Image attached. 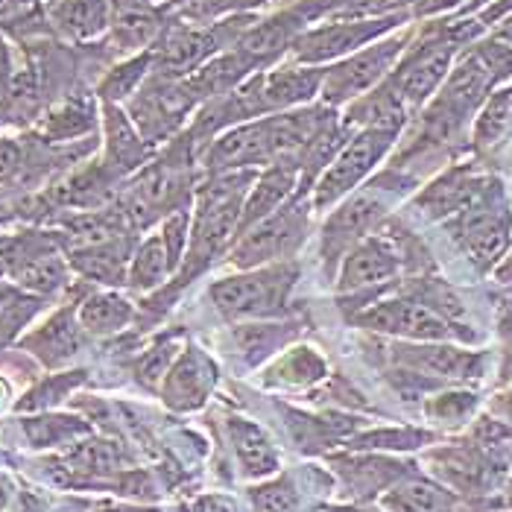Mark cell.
<instances>
[{"mask_svg": "<svg viewBox=\"0 0 512 512\" xmlns=\"http://www.w3.org/2000/svg\"><path fill=\"white\" fill-rule=\"evenodd\" d=\"M305 223H308L305 194H293L290 205L278 208L270 217L243 229V237L235 243L229 261L240 270H255V267H264L270 261H281L302 243Z\"/></svg>", "mask_w": 512, "mask_h": 512, "instance_id": "5b68a950", "label": "cell"}, {"mask_svg": "<svg viewBox=\"0 0 512 512\" xmlns=\"http://www.w3.org/2000/svg\"><path fill=\"white\" fill-rule=\"evenodd\" d=\"M501 39L512 41V18L507 21V24H504V27H501Z\"/></svg>", "mask_w": 512, "mask_h": 512, "instance_id": "7bdbcfd3", "label": "cell"}, {"mask_svg": "<svg viewBox=\"0 0 512 512\" xmlns=\"http://www.w3.org/2000/svg\"><path fill=\"white\" fill-rule=\"evenodd\" d=\"M27 346H30L44 363H50V366L65 363L68 357L77 355L79 346H82V337H79V328L74 325V319H71V311H62V314L53 316L41 331H36V334L27 340Z\"/></svg>", "mask_w": 512, "mask_h": 512, "instance_id": "603a6c76", "label": "cell"}, {"mask_svg": "<svg viewBox=\"0 0 512 512\" xmlns=\"http://www.w3.org/2000/svg\"><path fill=\"white\" fill-rule=\"evenodd\" d=\"M164 24L156 6H132V9H115L112 21V41L120 53H144L150 50L161 36Z\"/></svg>", "mask_w": 512, "mask_h": 512, "instance_id": "d6986e66", "label": "cell"}, {"mask_svg": "<svg viewBox=\"0 0 512 512\" xmlns=\"http://www.w3.org/2000/svg\"><path fill=\"white\" fill-rule=\"evenodd\" d=\"M214 384H217V366L197 349H188L176 360V366L167 372L164 404L179 410V413L199 410Z\"/></svg>", "mask_w": 512, "mask_h": 512, "instance_id": "9a60e30c", "label": "cell"}, {"mask_svg": "<svg viewBox=\"0 0 512 512\" xmlns=\"http://www.w3.org/2000/svg\"><path fill=\"white\" fill-rule=\"evenodd\" d=\"M24 434L36 448H50L65 439L88 434V425L79 419H71V416H44V419H27Z\"/></svg>", "mask_w": 512, "mask_h": 512, "instance_id": "f546056e", "label": "cell"}, {"mask_svg": "<svg viewBox=\"0 0 512 512\" xmlns=\"http://www.w3.org/2000/svg\"><path fill=\"white\" fill-rule=\"evenodd\" d=\"M97 512H158V510H144V507H103Z\"/></svg>", "mask_w": 512, "mask_h": 512, "instance_id": "60d3db41", "label": "cell"}, {"mask_svg": "<svg viewBox=\"0 0 512 512\" xmlns=\"http://www.w3.org/2000/svg\"><path fill=\"white\" fill-rule=\"evenodd\" d=\"M150 74H153V47L123 59L112 71H106V77L97 85L100 103H118V106L129 103Z\"/></svg>", "mask_w": 512, "mask_h": 512, "instance_id": "7402d4cb", "label": "cell"}, {"mask_svg": "<svg viewBox=\"0 0 512 512\" xmlns=\"http://www.w3.org/2000/svg\"><path fill=\"white\" fill-rule=\"evenodd\" d=\"M6 3H12V6H27V3H47V0H6Z\"/></svg>", "mask_w": 512, "mask_h": 512, "instance_id": "ee69618b", "label": "cell"}, {"mask_svg": "<svg viewBox=\"0 0 512 512\" xmlns=\"http://www.w3.org/2000/svg\"><path fill=\"white\" fill-rule=\"evenodd\" d=\"M407 44H410L407 33H390L384 39L366 44L363 50H357L352 56L328 65L325 79H322V91H319V103L340 112L349 103L360 100L363 94L375 91L384 79L393 74V68L404 56Z\"/></svg>", "mask_w": 512, "mask_h": 512, "instance_id": "7a4b0ae2", "label": "cell"}, {"mask_svg": "<svg viewBox=\"0 0 512 512\" xmlns=\"http://www.w3.org/2000/svg\"><path fill=\"white\" fill-rule=\"evenodd\" d=\"M357 322L372 331L398 334V337L422 340V343H442L457 334L448 319H442L434 308L419 305V302H381L363 311L357 316Z\"/></svg>", "mask_w": 512, "mask_h": 512, "instance_id": "30bf717a", "label": "cell"}, {"mask_svg": "<svg viewBox=\"0 0 512 512\" xmlns=\"http://www.w3.org/2000/svg\"><path fill=\"white\" fill-rule=\"evenodd\" d=\"M6 217H9V208H6V202H0V223H3Z\"/></svg>", "mask_w": 512, "mask_h": 512, "instance_id": "f6af8a7d", "label": "cell"}, {"mask_svg": "<svg viewBox=\"0 0 512 512\" xmlns=\"http://www.w3.org/2000/svg\"><path fill=\"white\" fill-rule=\"evenodd\" d=\"M296 188H299V164H270V167H264V173H258L255 185L249 188V194L243 199L240 229H249L258 220L270 217L273 211L281 208L284 199L296 194Z\"/></svg>", "mask_w": 512, "mask_h": 512, "instance_id": "2e32d148", "label": "cell"}, {"mask_svg": "<svg viewBox=\"0 0 512 512\" xmlns=\"http://www.w3.org/2000/svg\"><path fill=\"white\" fill-rule=\"evenodd\" d=\"M194 512H237L235 504L229 498H220V495H205L194 504Z\"/></svg>", "mask_w": 512, "mask_h": 512, "instance_id": "f35d334b", "label": "cell"}, {"mask_svg": "<svg viewBox=\"0 0 512 512\" xmlns=\"http://www.w3.org/2000/svg\"><path fill=\"white\" fill-rule=\"evenodd\" d=\"M299 270L293 264L264 267V270H246L243 276L223 278L211 284V299L217 311L229 319H258L273 316L284 308Z\"/></svg>", "mask_w": 512, "mask_h": 512, "instance_id": "277c9868", "label": "cell"}, {"mask_svg": "<svg viewBox=\"0 0 512 512\" xmlns=\"http://www.w3.org/2000/svg\"><path fill=\"white\" fill-rule=\"evenodd\" d=\"M85 381V372H68V375H53L44 384H39L30 395H24V401H18V410H44L59 404L71 390H77Z\"/></svg>", "mask_w": 512, "mask_h": 512, "instance_id": "1f68e13d", "label": "cell"}, {"mask_svg": "<svg viewBox=\"0 0 512 512\" xmlns=\"http://www.w3.org/2000/svg\"><path fill=\"white\" fill-rule=\"evenodd\" d=\"M6 498H9V486H6V480L0 477V507L6 504Z\"/></svg>", "mask_w": 512, "mask_h": 512, "instance_id": "b9f144b4", "label": "cell"}, {"mask_svg": "<svg viewBox=\"0 0 512 512\" xmlns=\"http://www.w3.org/2000/svg\"><path fill=\"white\" fill-rule=\"evenodd\" d=\"M395 138L398 132L390 129H357L314 185V208H328L349 197L372 173V167L393 150Z\"/></svg>", "mask_w": 512, "mask_h": 512, "instance_id": "8992f818", "label": "cell"}, {"mask_svg": "<svg viewBox=\"0 0 512 512\" xmlns=\"http://www.w3.org/2000/svg\"><path fill=\"white\" fill-rule=\"evenodd\" d=\"M188 226H191L188 208H176V214H170L164 220L161 240H164V249H167V258H170L173 270L182 264V255H185V246H188Z\"/></svg>", "mask_w": 512, "mask_h": 512, "instance_id": "836d02e7", "label": "cell"}, {"mask_svg": "<svg viewBox=\"0 0 512 512\" xmlns=\"http://www.w3.org/2000/svg\"><path fill=\"white\" fill-rule=\"evenodd\" d=\"M199 106L202 100L191 88L188 77H164L153 71L138 88V94L126 103V112L138 126V132L156 147L173 138Z\"/></svg>", "mask_w": 512, "mask_h": 512, "instance_id": "3957f363", "label": "cell"}, {"mask_svg": "<svg viewBox=\"0 0 512 512\" xmlns=\"http://www.w3.org/2000/svg\"><path fill=\"white\" fill-rule=\"evenodd\" d=\"M97 118H94V100H65L62 106H56L44 123H41V135L47 141H74L88 132H94Z\"/></svg>", "mask_w": 512, "mask_h": 512, "instance_id": "cb8c5ba5", "label": "cell"}, {"mask_svg": "<svg viewBox=\"0 0 512 512\" xmlns=\"http://www.w3.org/2000/svg\"><path fill=\"white\" fill-rule=\"evenodd\" d=\"M170 357H173V346H167V349H153L150 355H144L141 366H138V372H141V381H147V384H156L158 378L167 372V363H170Z\"/></svg>", "mask_w": 512, "mask_h": 512, "instance_id": "8d00e7d4", "label": "cell"}, {"mask_svg": "<svg viewBox=\"0 0 512 512\" xmlns=\"http://www.w3.org/2000/svg\"><path fill=\"white\" fill-rule=\"evenodd\" d=\"M281 378H287L290 384H314L316 378H322L325 366L311 349H299L287 363H281Z\"/></svg>", "mask_w": 512, "mask_h": 512, "instance_id": "e575fe53", "label": "cell"}, {"mask_svg": "<svg viewBox=\"0 0 512 512\" xmlns=\"http://www.w3.org/2000/svg\"><path fill=\"white\" fill-rule=\"evenodd\" d=\"M510 504H512V480H510Z\"/></svg>", "mask_w": 512, "mask_h": 512, "instance_id": "7dc6e473", "label": "cell"}, {"mask_svg": "<svg viewBox=\"0 0 512 512\" xmlns=\"http://www.w3.org/2000/svg\"><path fill=\"white\" fill-rule=\"evenodd\" d=\"M126 255H129V243L126 240H106V243H94L85 249L71 252V264L77 267L85 278L103 281V284H123L126 276Z\"/></svg>", "mask_w": 512, "mask_h": 512, "instance_id": "44dd1931", "label": "cell"}, {"mask_svg": "<svg viewBox=\"0 0 512 512\" xmlns=\"http://www.w3.org/2000/svg\"><path fill=\"white\" fill-rule=\"evenodd\" d=\"M170 273H173V264L167 258L164 240H161V235H156L138 246V252L132 258V267H129V284L138 287V290H153Z\"/></svg>", "mask_w": 512, "mask_h": 512, "instance_id": "83f0119b", "label": "cell"}, {"mask_svg": "<svg viewBox=\"0 0 512 512\" xmlns=\"http://www.w3.org/2000/svg\"><path fill=\"white\" fill-rule=\"evenodd\" d=\"M507 232H510V214L501 205L498 185H483L477 197L463 208L460 237L469 255L483 267L492 264L507 246Z\"/></svg>", "mask_w": 512, "mask_h": 512, "instance_id": "9c48e42d", "label": "cell"}, {"mask_svg": "<svg viewBox=\"0 0 512 512\" xmlns=\"http://www.w3.org/2000/svg\"><path fill=\"white\" fill-rule=\"evenodd\" d=\"M258 79H261V106H264V118H267V115L311 106L314 100H319L325 68L281 62L278 68L261 71Z\"/></svg>", "mask_w": 512, "mask_h": 512, "instance_id": "8fae6325", "label": "cell"}, {"mask_svg": "<svg viewBox=\"0 0 512 512\" xmlns=\"http://www.w3.org/2000/svg\"><path fill=\"white\" fill-rule=\"evenodd\" d=\"M384 185H369L366 191H357L346 199L325 223V255L331 261V255H337L340 249H346L352 240L363 237V232L384 214L387 199H384Z\"/></svg>", "mask_w": 512, "mask_h": 512, "instance_id": "5bb4252c", "label": "cell"}, {"mask_svg": "<svg viewBox=\"0 0 512 512\" xmlns=\"http://www.w3.org/2000/svg\"><path fill=\"white\" fill-rule=\"evenodd\" d=\"M431 434L416 431V428H384V431H369V434L355 436L352 448L355 451H413L425 445Z\"/></svg>", "mask_w": 512, "mask_h": 512, "instance_id": "4dcf8cb0", "label": "cell"}, {"mask_svg": "<svg viewBox=\"0 0 512 512\" xmlns=\"http://www.w3.org/2000/svg\"><path fill=\"white\" fill-rule=\"evenodd\" d=\"M65 273H68L65 261L56 252H50V249L47 252L41 249L36 255H30L21 267L12 270V276H15V281L21 287L36 290V293H53V290H59L65 284Z\"/></svg>", "mask_w": 512, "mask_h": 512, "instance_id": "4316f807", "label": "cell"}, {"mask_svg": "<svg viewBox=\"0 0 512 512\" xmlns=\"http://www.w3.org/2000/svg\"><path fill=\"white\" fill-rule=\"evenodd\" d=\"M126 463L123 451L115 442H79L74 451L68 454V469L74 474H112L120 472V466Z\"/></svg>", "mask_w": 512, "mask_h": 512, "instance_id": "f1b7e54d", "label": "cell"}, {"mask_svg": "<svg viewBox=\"0 0 512 512\" xmlns=\"http://www.w3.org/2000/svg\"><path fill=\"white\" fill-rule=\"evenodd\" d=\"M454 50H457V39L425 41L416 50H404L407 56L398 59L393 74L387 82L393 85V91L404 100V106L413 112L419 106H425L436 91L442 88V82L451 74V62H454Z\"/></svg>", "mask_w": 512, "mask_h": 512, "instance_id": "52a82bcc", "label": "cell"}, {"mask_svg": "<svg viewBox=\"0 0 512 512\" xmlns=\"http://www.w3.org/2000/svg\"><path fill=\"white\" fill-rule=\"evenodd\" d=\"M474 410V395L472 393H448L439 395L436 401H431V416L445 419V422H457L463 416H469Z\"/></svg>", "mask_w": 512, "mask_h": 512, "instance_id": "d590c367", "label": "cell"}, {"mask_svg": "<svg viewBox=\"0 0 512 512\" xmlns=\"http://www.w3.org/2000/svg\"><path fill=\"white\" fill-rule=\"evenodd\" d=\"M44 15L62 39L88 44L112 30L115 6L112 0H47Z\"/></svg>", "mask_w": 512, "mask_h": 512, "instance_id": "7c38bea8", "label": "cell"}, {"mask_svg": "<svg viewBox=\"0 0 512 512\" xmlns=\"http://www.w3.org/2000/svg\"><path fill=\"white\" fill-rule=\"evenodd\" d=\"M504 410H507V416L512 419V393L507 395V401H504Z\"/></svg>", "mask_w": 512, "mask_h": 512, "instance_id": "bcb514c9", "label": "cell"}, {"mask_svg": "<svg viewBox=\"0 0 512 512\" xmlns=\"http://www.w3.org/2000/svg\"><path fill=\"white\" fill-rule=\"evenodd\" d=\"M404 360L431 372V375H439V378H477L480 375V357L448 349V346L407 349Z\"/></svg>", "mask_w": 512, "mask_h": 512, "instance_id": "d4e9b609", "label": "cell"}, {"mask_svg": "<svg viewBox=\"0 0 512 512\" xmlns=\"http://www.w3.org/2000/svg\"><path fill=\"white\" fill-rule=\"evenodd\" d=\"M255 512H299V495L290 480H273L252 489Z\"/></svg>", "mask_w": 512, "mask_h": 512, "instance_id": "d6a6232c", "label": "cell"}, {"mask_svg": "<svg viewBox=\"0 0 512 512\" xmlns=\"http://www.w3.org/2000/svg\"><path fill=\"white\" fill-rule=\"evenodd\" d=\"M226 431H229V439H232L237 463L243 466V474H249V477H270V474H276V448H273L270 436L264 434L255 422L232 416L226 422Z\"/></svg>", "mask_w": 512, "mask_h": 512, "instance_id": "ac0fdd59", "label": "cell"}, {"mask_svg": "<svg viewBox=\"0 0 512 512\" xmlns=\"http://www.w3.org/2000/svg\"><path fill=\"white\" fill-rule=\"evenodd\" d=\"M24 167V150L21 144L9 141V138H0V182L15 176L18 170Z\"/></svg>", "mask_w": 512, "mask_h": 512, "instance_id": "74e56055", "label": "cell"}, {"mask_svg": "<svg viewBox=\"0 0 512 512\" xmlns=\"http://www.w3.org/2000/svg\"><path fill=\"white\" fill-rule=\"evenodd\" d=\"M79 319H82V328L91 334H115L129 325L132 305L118 293H94L82 302Z\"/></svg>", "mask_w": 512, "mask_h": 512, "instance_id": "484cf974", "label": "cell"}, {"mask_svg": "<svg viewBox=\"0 0 512 512\" xmlns=\"http://www.w3.org/2000/svg\"><path fill=\"white\" fill-rule=\"evenodd\" d=\"M103 132H106V170L126 176L141 170L153 158V144L138 132L129 112L118 103H103Z\"/></svg>", "mask_w": 512, "mask_h": 512, "instance_id": "4fadbf2b", "label": "cell"}, {"mask_svg": "<svg viewBox=\"0 0 512 512\" xmlns=\"http://www.w3.org/2000/svg\"><path fill=\"white\" fill-rule=\"evenodd\" d=\"M381 507L387 512H454V495L434 480L407 477L381 498Z\"/></svg>", "mask_w": 512, "mask_h": 512, "instance_id": "ffe728a7", "label": "cell"}, {"mask_svg": "<svg viewBox=\"0 0 512 512\" xmlns=\"http://www.w3.org/2000/svg\"><path fill=\"white\" fill-rule=\"evenodd\" d=\"M410 15L395 12V15H381V18H331L319 21L316 27H308L299 39L290 44L284 62L290 65H316L328 68L366 44L390 36L398 24H404Z\"/></svg>", "mask_w": 512, "mask_h": 512, "instance_id": "6da1fadb", "label": "cell"}, {"mask_svg": "<svg viewBox=\"0 0 512 512\" xmlns=\"http://www.w3.org/2000/svg\"><path fill=\"white\" fill-rule=\"evenodd\" d=\"M398 273V258L384 240H360L343 261L340 290H369L381 287Z\"/></svg>", "mask_w": 512, "mask_h": 512, "instance_id": "e0dca14e", "label": "cell"}, {"mask_svg": "<svg viewBox=\"0 0 512 512\" xmlns=\"http://www.w3.org/2000/svg\"><path fill=\"white\" fill-rule=\"evenodd\" d=\"M21 510H24V512H44V507H41V504L36 501V498H33V495H24V498H21Z\"/></svg>", "mask_w": 512, "mask_h": 512, "instance_id": "ab89813d", "label": "cell"}, {"mask_svg": "<svg viewBox=\"0 0 512 512\" xmlns=\"http://www.w3.org/2000/svg\"><path fill=\"white\" fill-rule=\"evenodd\" d=\"M199 161L208 167V173L217 170H258L273 164V150H270V132H267V118L246 120L232 129L220 132L211 138L202 150Z\"/></svg>", "mask_w": 512, "mask_h": 512, "instance_id": "ba28073f", "label": "cell"}]
</instances>
